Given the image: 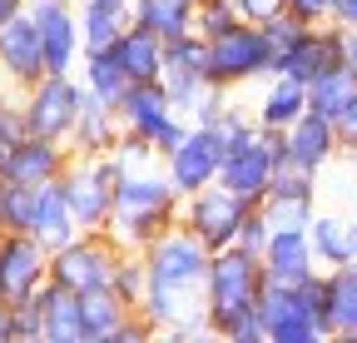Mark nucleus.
<instances>
[{"label":"nucleus","instance_id":"41","mask_svg":"<svg viewBox=\"0 0 357 343\" xmlns=\"http://www.w3.org/2000/svg\"><path fill=\"white\" fill-rule=\"evenodd\" d=\"M109 154H114L124 169H139V164H154V159H159V154H154V145H149V140H139V135H119V145H114Z\"/></svg>","mask_w":357,"mask_h":343},{"label":"nucleus","instance_id":"33","mask_svg":"<svg viewBox=\"0 0 357 343\" xmlns=\"http://www.w3.org/2000/svg\"><path fill=\"white\" fill-rule=\"evenodd\" d=\"M352 95H357V75H352L347 65H333V70H323L318 80L307 85V110H318V115L333 119Z\"/></svg>","mask_w":357,"mask_h":343},{"label":"nucleus","instance_id":"37","mask_svg":"<svg viewBox=\"0 0 357 343\" xmlns=\"http://www.w3.org/2000/svg\"><path fill=\"white\" fill-rule=\"evenodd\" d=\"M10 309H15V343H45V309H40V293L10 298Z\"/></svg>","mask_w":357,"mask_h":343},{"label":"nucleus","instance_id":"32","mask_svg":"<svg viewBox=\"0 0 357 343\" xmlns=\"http://www.w3.org/2000/svg\"><path fill=\"white\" fill-rule=\"evenodd\" d=\"M79 85L95 100H105V105H119L124 100V90H129V75H124V65L114 60V50H84V60H79Z\"/></svg>","mask_w":357,"mask_h":343},{"label":"nucleus","instance_id":"39","mask_svg":"<svg viewBox=\"0 0 357 343\" xmlns=\"http://www.w3.org/2000/svg\"><path fill=\"white\" fill-rule=\"evenodd\" d=\"M298 298H303V309L318 319V328H323V338H328V274L318 269L312 279H303V284H298Z\"/></svg>","mask_w":357,"mask_h":343},{"label":"nucleus","instance_id":"40","mask_svg":"<svg viewBox=\"0 0 357 343\" xmlns=\"http://www.w3.org/2000/svg\"><path fill=\"white\" fill-rule=\"evenodd\" d=\"M234 105V90H223V85H208V90L194 100V110H189V124H218V115Z\"/></svg>","mask_w":357,"mask_h":343},{"label":"nucleus","instance_id":"21","mask_svg":"<svg viewBox=\"0 0 357 343\" xmlns=\"http://www.w3.org/2000/svg\"><path fill=\"white\" fill-rule=\"evenodd\" d=\"M318 269L323 264H318V254H312L307 229H273V234H268V244H263V279L298 289L303 279H312Z\"/></svg>","mask_w":357,"mask_h":343},{"label":"nucleus","instance_id":"45","mask_svg":"<svg viewBox=\"0 0 357 343\" xmlns=\"http://www.w3.org/2000/svg\"><path fill=\"white\" fill-rule=\"evenodd\" d=\"M288 10H293L303 25H328V20H333V0H288Z\"/></svg>","mask_w":357,"mask_h":343},{"label":"nucleus","instance_id":"5","mask_svg":"<svg viewBox=\"0 0 357 343\" xmlns=\"http://www.w3.org/2000/svg\"><path fill=\"white\" fill-rule=\"evenodd\" d=\"M119 175H124V164L114 154H70L60 184H65V199H70V214H75L79 229H105L109 224Z\"/></svg>","mask_w":357,"mask_h":343},{"label":"nucleus","instance_id":"15","mask_svg":"<svg viewBox=\"0 0 357 343\" xmlns=\"http://www.w3.org/2000/svg\"><path fill=\"white\" fill-rule=\"evenodd\" d=\"M273 169H278L273 149H268L263 130H253L248 140H238V145L223 149L218 184H223V189H234V194H238V199H248V204H263L268 184H273Z\"/></svg>","mask_w":357,"mask_h":343},{"label":"nucleus","instance_id":"49","mask_svg":"<svg viewBox=\"0 0 357 343\" xmlns=\"http://www.w3.org/2000/svg\"><path fill=\"white\" fill-rule=\"evenodd\" d=\"M0 298H6V289H0Z\"/></svg>","mask_w":357,"mask_h":343},{"label":"nucleus","instance_id":"11","mask_svg":"<svg viewBox=\"0 0 357 343\" xmlns=\"http://www.w3.org/2000/svg\"><path fill=\"white\" fill-rule=\"evenodd\" d=\"M164 175L174 180L178 194H194L204 184H218V169H223V135L213 124H189V135L178 140L164 159Z\"/></svg>","mask_w":357,"mask_h":343},{"label":"nucleus","instance_id":"10","mask_svg":"<svg viewBox=\"0 0 357 343\" xmlns=\"http://www.w3.org/2000/svg\"><path fill=\"white\" fill-rule=\"evenodd\" d=\"M30 20L40 30V50L50 75H75L84 60V40H79V10L75 0H30Z\"/></svg>","mask_w":357,"mask_h":343},{"label":"nucleus","instance_id":"6","mask_svg":"<svg viewBox=\"0 0 357 343\" xmlns=\"http://www.w3.org/2000/svg\"><path fill=\"white\" fill-rule=\"evenodd\" d=\"M114 110H119V130H124V135L149 140L159 159H164L178 140L189 135V119L174 110V100H169V90H164L159 80H139V85H129L124 100H119Z\"/></svg>","mask_w":357,"mask_h":343},{"label":"nucleus","instance_id":"7","mask_svg":"<svg viewBox=\"0 0 357 343\" xmlns=\"http://www.w3.org/2000/svg\"><path fill=\"white\" fill-rule=\"evenodd\" d=\"M268 75H273V50H268L258 25L238 20L234 30L208 40V85L243 90V85H263Z\"/></svg>","mask_w":357,"mask_h":343},{"label":"nucleus","instance_id":"8","mask_svg":"<svg viewBox=\"0 0 357 343\" xmlns=\"http://www.w3.org/2000/svg\"><path fill=\"white\" fill-rule=\"evenodd\" d=\"M84 105V85L79 75H50L45 70L30 90H20V119L25 135H45V140H70L75 119Z\"/></svg>","mask_w":357,"mask_h":343},{"label":"nucleus","instance_id":"9","mask_svg":"<svg viewBox=\"0 0 357 343\" xmlns=\"http://www.w3.org/2000/svg\"><path fill=\"white\" fill-rule=\"evenodd\" d=\"M248 199H238L234 189L223 184H204L194 194H184V204H178V224H184L189 234H199L208 249H229L238 244V229L248 219Z\"/></svg>","mask_w":357,"mask_h":343},{"label":"nucleus","instance_id":"30","mask_svg":"<svg viewBox=\"0 0 357 343\" xmlns=\"http://www.w3.org/2000/svg\"><path fill=\"white\" fill-rule=\"evenodd\" d=\"M323 274H328V338H357V264H337Z\"/></svg>","mask_w":357,"mask_h":343},{"label":"nucleus","instance_id":"44","mask_svg":"<svg viewBox=\"0 0 357 343\" xmlns=\"http://www.w3.org/2000/svg\"><path fill=\"white\" fill-rule=\"evenodd\" d=\"M234 6H238V15L248 25H263V20H273L278 10H288V0H234Z\"/></svg>","mask_w":357,"mask_h":343},{"label":"nucleus","instance_id":"42","mask_svg":"<svg viewBox=\"0 0 357 343\" xmlns=\"http://www.w3.org/2000/svg\"><path fill=\"white\" fill-rule=\"evenodd\" d=\"M268 234H273V224H268V214L253 204V209H248V219H243V229H238V249H248V254H263Z\"/></svg>","mask_w":357,"mask_h":343},{"label":"nucleus","instance_id":"47","mask_svg":"<svg viewBox=\"0 0 357 343\" xmlns=\"http://www.w3.org/2000/svg\"><path fill=\"white\" fill-rule=\"evenodd\" d=\"M342 65L357 75V25H352V30H342Z\"/></svg>","mask_w":357,"mask_h":343},{"label":"nucleus","instance_id":"46","mask_svg":"<svg viewBox=\"0 0 357 343\" xmlns=\"http://www.w3.org/2000/svg\"><path fill=\"white\" fill-rule=\"evenodd\" d=\"M333 25H342V30L357 25V0H333Z\"/></svg>","mask_w":357,"mask_h":343},{"label":"nucleus","instance_id":"34","mask_svg":"<svg viewBox=\"0 0 357 343\" xmlns=\"http://www.w3.org/2000/svg\"><path fill=\"white\" fill-rule=\"evenodd\" d=\"M129 309H139V298H144V289H149V274H144V254H134V249H124L119 254V269H114V284H109Z\"/></svg>","mask_w":357,"mask_h":343},{"label":"nucleus","instance_id":"26","mask_svg":"<svg viewBox=\"0 0 357 343\" xmlns=\"http://www.w3.org/2000/svg\"><path fill=\"white\" fill-rule=\"evenodd\" d=\"M79 10V40L84 50H109L134 20V0H75Z\"/></svg>","mask_w":357,"mask_h":343},{"label":"nucleus","instance_id":"27","mask_svg":"<svg viewBox=\"0 0 357 343\" xmlns=\"http://www.w3.org/2000/svg\"><path fill=\"white\" fill-rule=\"evenodd\" d=\"M114 60L124 65V75L139 85V80H159V70H164V40L154 35V30H144V25H124V35L114 40Z\"/></svg>","mask_w":357,"mask_h":343},{"label":"nucleus","instance_id":"23","mask_svg":"<svg viewBox=\"0 0 357 343\" xmlns=\"http://www.w3.org/2000/svg\"><path fill=\"white\" fill-rule=\"evenodd\" d=\"M248 110H253V124H263V130H288L298 115H307V85L273 70Z\"/></svg>","mask_w":357,"mask_h":343},{"label":"nucleus","instance_id":"17","mask_svg":"<svg viewBox=\"0 0 357 343\" xmlns=\"http://www.w3.org/2000/svg\"><path fill=\"white\" fill-rule=\"evenodd\" d=\"M45 279H50V249L20 229L0 234V289H6V298H30Z\"/></svg>","mask_w":357,"mask_h":343},{"label":"nucleus","instance_id":"38","mask_svg":"<svg viewBox=\"0 0 357 343\" xmlns=\"http://www.w3.org/2000/svg\"><path fill=\"white\" fill-rule=\"evenodd\" d=\"M25 135V119H20V90H10L0 80V149H10Z\"/></svg>","mask_w":357,"mask_h":343},{"label":"nucleus","instance_id":"13","mask_svg":"<svg viewBox=\"0 0 357 343\" xmlns=\"http://www.w3.org/2000/svg\"><path fill=\"white\" fill-rule=\"evenodd\" d=\"M318 180L323 175H307V169H298V164H278L273 184H268V194L258 204L268 214V224L273 229H307L312 214H318V194H323Z\"/></svg>","mask_w":357,"mask_h":343},{"label":"nucleus","instance_id":"1","mask_svg":"<svg viewBox=\"0 0 357 343\" xmlns=\"http://www.w3.org/2000/svg\"><path fill=\"white\" fill-rule=\"evenodd\" d=\"M139 254H144V274H149L139 314L154 323V333L159 338H208L204 284H208L213 249L199 234H189L184 224H174Z\"/></svg>","mask_w":357,"mask_h":343},{"label":"nucleus","instance_id":"25","mask_svg":"<svg viewBox=\"0 0 357 343\" xmlns=\"http://www.w3.org/2000/svg\"><path fill=\"white\" fill-rule=\"evenodd\" d=\"M30 234H35L45 249H60L65 239L79 234V224H75V214H70V199H65V184H60V180H50V184H40V189H35Z\"/></svg>","mask_w":357,"mask_h":343},{"label":"nucleus","instance_id":"2","mask_svg":"<svg viewBox=\"0 0 357 343\" xmlns=\"http://www.w3.org/2000/svg\"><path fill=\"white\" fill-rule=\"evenodd\" d=\"M258 289H263V254H248L238 244L213 249L208 284H204L208 338H223V343H268L263 323H258Z\"/></svg>","mask_w":357,"mask_h":343},{"label":"nucleus","instance_id":"48","mask_svg":"<svg viewBox=\"0 0 357 343\" xmlns=\"http://www.w3.org/2000/svg\"><path fill=\"white\" fill-rule=\"evenodd\" d=\"M25 6H30V0H0V25H6V20H15Z\"/></svg>","mask_w":357,"mask_h":343},{"label":"nucleus","instance_id":"14","mask_svg":"<svg viewBox=\"0 0 357 343\" xmlns=\"http://www.w3.org/2000/svg\"><path fill=\"white\" fill-rule=\"evenodd\" d=\"M258 323H263L268 343H323V328L303 309L298 289L273 284V279H263V289H258Z\"/></svg>","mask_w":357,"mask_h":343},{"label":"nucleus","instance_id":"18","mask_svg":"<svg viewBox=\"0 0 357 343\" xmlns=\"http://www.w3.org/2000/svg\"><path fill=\"white\" fill-rule=\"evenodd\" d=\"M45 75V50H40V30L30 20V10H20L15 20L0 25V80L10 90H30Z\"/></svg>","mask_w":357,"mask_h":343},{"label":"nucleus","instance_id":"12","mask_svg":"<svg viewBox=\"0 0 357 343\" xmlns=\"http://www.w3.org/2000/svg\"><path fill=\"white\" fill-rule=\"evenodd\" d=\"M159 85L169 90L174 110L189 119L194 100L208 90V40L194 30V35H178L164 45V70H159Z\"/></svg>","mask_w":357,"mask_h":343},{"label":"nucleus","instance_id":"43","mask_svg":"<svg viewBox=\"0 0 357 343\" xmlns=\"http://www.w3.org/2000/svg\"><path fill=\"white\" fill-rule=\"evenodd\" d=\"M333 124H337V145H342V154H357V95L333 115Z\"/></svg>","mask_w":357,"mask_h":343},{"label":"nucleus","instance_id":"3","mask_svg":"<svg viewBox=\"0 0 357 343\" xmlns=\"http://www.w3.org/2000/svg\"><path fill=\"white\" fill-rule=\"evenodd\" d=\"M178 204H184V194L174 189V180L164 175L159 159L154 164H139V169H124L119 189H114V209H109L105 234L119 249L139 254L144 244H154L164 229L178 224Z\"/></svg>","mask_w":357,"mask_h":343},{"label":"nucleus","instance_id":"29","mask_svg":"<svg viewBox=\"0 0 357 343\" xmlns=\"http://www.w3.org/2000/svg\"><path fill=\"white\" fill-rule=\"evenodd\" d=\"M35 293H40V309H45V343H84V333H79V293H70V289H60L50 279H45Z\"/></svg>","mask_w":357,"mask_h":343},{"label":"nucleus","instance_id":"20","mask_svg":"<svg viewBox=\"0 0 357 343\" xmlns=\"http://www.w3.org/2000/svg\"><path fill=\"white\" fill-rule=\"evenodd\" d=\"M342 65V25H307L298 40H293V50L278 55V75H293L303 85H312L323 70Z\"/></svg>","mask_w":357,"mask_h":343},{"label":"nucleus","instance_id":"36","mask_svg":"<svg viewBox=\"0 0 357 343\" xmlns=\"http://www.w3.org/2000/svg\"><path fill=\"white\" fill-rule=\"evenodd\" d=\"M258 30H263V40H268V50H273V70H278V55H283V50H293V40H298L307 25H303L293 10H278L273 20H263Z\"/></svg>","mask_w":357,"mask_h":343},{"label":"nucleus","instance_id":"28","mask_svg":"<svg viewBox=\"0 0 357 343\" xmlns=\"http://www.w3.org/2000/svg\"><path fill=\"white\" fill-rule=\"evenodd\" d=\"M129 314H134V309L124 304L114 289L79 293V333H84V343H114V333L124 328Z\"/></svg>","mask_w":357,"mask_h":343},{"label":"nucleus","instance_id":"4","mask_svg":"<svg viewBox=\"0 0 357 343\" xmlns=\"http://www.w3.org/2000/svg\"><path fill=\"white\" fill-rule=\"evenodd\" d=\"M119 244L105 229H79L75 239H65L60 249H50V284L70 289V293H95L114 284L119 269Z\"/></svg>","mask_w":357,"mask_h":343},{"label":"nucleus","instance_id":"35","mask_svg":"<svg viewBox=\"0 0 357 343\" xmlns=\"http://www.w3.org/2000/svg\"><path fill=\"white\" fill-rule=\"evenodd\" d=\"M243 15H238V6L234 0H199L194 6V30L204 35V40H213V35H223V30H234Z\"/></svg>","mask_w":357,"mask_h":343},{"label":"nucleus","instance_id":"19","mask_svg":"<svg viewBox=\"0 0 357 343\" xmlns=\"http://www.w3.org/2000/svg\"><path fill=\"white\" fill-rule=\"evenodd\" d=\"M283 145H288V164L307 169V175H323L342 159V145H337V124L318 110L298 115L288 130H283Z\"/></svg>","mask_w":357,"mask_h":343},{"label":"nucleus","instance_id":"24","mask_svg":"<svg viewBox=\"0 0 357 343\" xmlns=\"http://www.w3.org/2000/svg\"><path fill=\"white\" fill-rule=\"evenodd\" d=\"M119 110L114 105H105V100H95L84 90V105H79V119H75V130H70V154H109L114 145H119Z\"/></svg>","mask_w":357,"mask_h":343},{"label":"nucleus","instance_id":"22","mask_svg":"<svg viewBox=\"0 0 357 343\" xmlns=\"http://www.w3.org/2000/svg\"><path fill=\"white\" fill-rule=\"evenodd\" d=\"M307 239H312V254H318L323 269H337V264H357V214L347 209H323L312 214L307 224Z\"/></svg>","mask_w":357,"mask_h":343},{"label":"nucleus","instance_id":"31","mask_svg":"<svg viewBox=\"0 0 357 343\" xmlns=\"http://www.w3.org/2000/svg\"><path fill=\"white\" fill-rule=\"evenodd\" d=\"M194 6L199 0H134V25L154 30L169 45L178 35H194Z\"/></svg>","mask_w":357,"mask_h":343},{"label":"nucleus","instance_id":"16","mask_svg":"<svg viewBox=\"0 0 357 343\" xmlns=\"http://www.w3.org/2000/svg\"><path fill=\"white\" fill-rule=\"evenodd\" d=\"M65 164H70V145L65 140H45V135H20L10 149H0V180H10V184H50L65 175Z\"/></svg>","mask_w":357,"mask_h":343}]
</instances>
